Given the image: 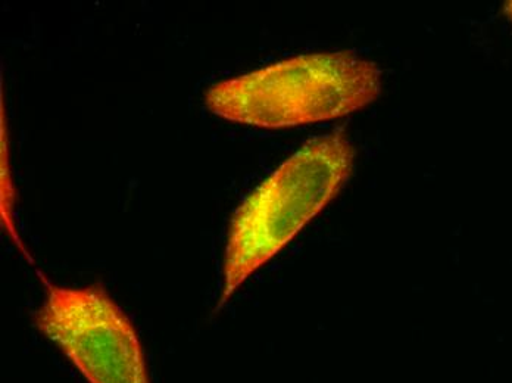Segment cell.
Wrapping results in <instances>:
<instances>
[{"mask_svg":"<svg viewBox=\"0 0 512 383\" xmlns=\"http://www.w3.org/2000/svg\"><path fill=\"white\" fill-rule=\"evenodd\" d=\"M355 163L345 133L302 146L240 205L231 220L220 307L336 198Z\"/></svg>","mask_w":512,"mask_h":383,"instance_id":"6da1fadb","label":"cell"},{"mask_svg":"<svg viewBox=\"0 0 512 383\" xmlns=\"http://www.w3.org/2000/svg\"><path fill=\"white\" fill-rule=\"evenodd\" d=\"M382 73L352 52L283 59L212 84L205 107L217 117L264 129L305 126L345 117L376 101Z\"/></svg>","mask_w":512,"mask_h":383,"instance_id":"7a4b0ae2","label":"cell"},{"mask_svg":"<svg viewBox=\"0 0 512 383\" xmlns=\"http://www.w3.org/2000/svg\"><path fill=\"white\" fill-rule=\"evenodd\" d=\"M45 283L34 326L89 383H152L139 333L99 283L80 288Z\"/></svg>","mask_w":512,"mask_h":383,"instance_id":"3957f363","label":"cell"},{"mask_svg":"<svg viewBox=\"0 0 512 383\" xmlns=\"http://www.w3.org/2000/svg\"><path fill=\"white\" fill-rule=\"evenodd\" d=\"M505 9H507V14L510 15L512 20V0L505 5Z\"/></svg>","mask_w":512,"mask_h":383,"instance_id":"277c9868","label":"cell"}]
</instances>
